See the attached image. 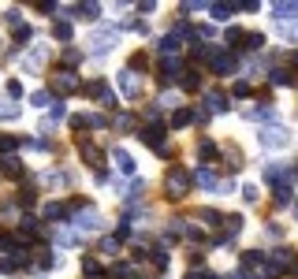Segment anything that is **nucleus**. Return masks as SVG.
<instances>
[{"mask_svg":"<svg viewBox=\"0 0 298 279\" xmlns=\"http://www.w3.org/2000/svg\"><path fill=\"white\" fill-rule=\"evenodd\" d=\"M119 90L127 93V97H134V93H138V78H134V71H123V75H119Z\"/></svg>","mask_w":298,"mask_h":279,"instance_id":"obj_1","label":"nucleus"},{"mask_svg":"<svg viewBox=\"0 0 298 279\" xmlns=\"http://www.w3.org/2000/svg\"><path fill=\"white\" fill-rule=\"evenodd\" d=\"M41 63H45V49H34V52H26V56H23V67L26 71H37Z\"/></svg>","mask_w":298,"mask_h":279,"instance_id":"obj_2","label":"nucleus"},{"mask_svg":"<svg viewBox=\"0 0 298 279\" xmlns=\"http://www.w3.org/2000/svg\"><path fill=\"white\" fill-rule=\"evenodd\" d=\"M112 30H101V34H94V52H108L112 49Z\"/></svg>","mask_w":298,"mask_h":279,"instance_id":"obj_3","label":"nucleus"},{"mask_svg":"<svg viewBox=\"0 0 298 279\" xmlns=\"http://www.w3.org/2000/svg\"><path fill=\"white\" fill-rule=\"evenodd\" d=\"M97 223H101V220H97V212H94V209H90V212H78V227H82V231H94Z\"/></svg>","mask_w":298,"mask_h":279,"instance_id":"obj_4","label":"nucleus"},{"mask_svg":"<svg viewBox=\"0 0 298 279\" xmlns=\"http://www.w3.org/2000/svg\"><path fill=\"white\" fill-rule=\"evenodd\" d=\"M56 86H60V90H64V93H67V90H75V86H78V78L71 75V71H60V78H56Z\"/></svg>","mask_w":298,"mask_h":279,"instance_id":"obj_5","label":"nucleus"},{"mask_svg":"<svg viewBox=\"0 0 298 279\" xmlns=\"http://www.w3.org/2000/svg\"><path fill=\"white\" fill-rule=\"evenodd\" d=\"M116 164H119V171H123V175H131V171H134V160H131L123 149H116Z\"/></svg>","mask_w":298,"mask_h":279,"instance_id":"obj_6","label":"nucleus"},{"mask_svg":"<svg viewBox=\"0 0 298 279\" xmlns=\"http://www.w3.org/2000/svg\"><path fill=\"white\" fill-rule=\"evenodd\" d=\"M52 34H56L60 41H67V37H71V26L67 23H56V26H52Z\"/></svg>","mask_w":298,"mask_h":279,"instance_id":"obj_7","label":"nucleus"},{"mask_svg":"<svg viewBox=\"0 0 298 279\" xmlns=\"http://www.w3.org/2000/svg\"><path fill=\"white\" fill-rule=\"evenodd\" d=\"M30 104H34V108H45V104H49V93H34V97H30Z\"/></svg>","mask_w":298,"mask_h":279,"instance_id":"obj_8","label":"nucleus"},{"mask_svg":"<svg viewBox=\"0 0 298 279\" xmlns=\"http://www.w3.org/2000/svg\"><path fill=\"white\" fill-rule=\"evenodd\" d=\"M45 216H49V220H56V216H64V205H56V201H52L49 209H45Z\"/></svg>","mask_w":298,"mask_h":279,"instance_id":"obj_9","label":"nucleus"},{"mask_svg":"<svg viewBox=\"0 0 298 279\" xmlns=\"http://www.w3.org/2000/svg\"><path fill=\"white\" fill-rule=\"evenodd\" d=\"M15 116H19L15 104H4V108H0V119H15Z\"/></svg>","mask_w":298,"mask_h":279,"instance_id":"obj_10","label":"nucleus"}]
</instances>
